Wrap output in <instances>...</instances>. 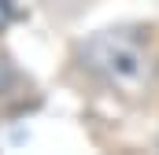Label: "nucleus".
<instances>
[{
	"label": "nucleus",
	"instance_id": "f257e3e1",
	"mask_svg": "<svg viewBox=\"0 0 159 155\" xmlns=\"http://www.w3.org/2000/svg\"><path fill=\"white\" fill-rule=\"evenodd\" d=\"M85 55L93 59L89 63L93 70H100L119 89H137L144 81V70H148V55L141 52V44H133L129 37H115V33L96 37L85 48Z\"/></svg>",
	"mask_w": 159,
	"mask_h": 155
},
{
	"label": "nucleus",
	"instance_id": "f03ea898",
	"mask_svg": "<svg viewBox=\"0 0 159 155\" xmlns=\"http://www.w3.org/2000/svg\"><path fill=\"white\" fill-rule=\"evenodd\" d=\"M7 19H11V7H7V0H0V30L7 26Z\"/></svg>",
	"mask_w": 159,
	"mask_h": 155
}]
</instances>
